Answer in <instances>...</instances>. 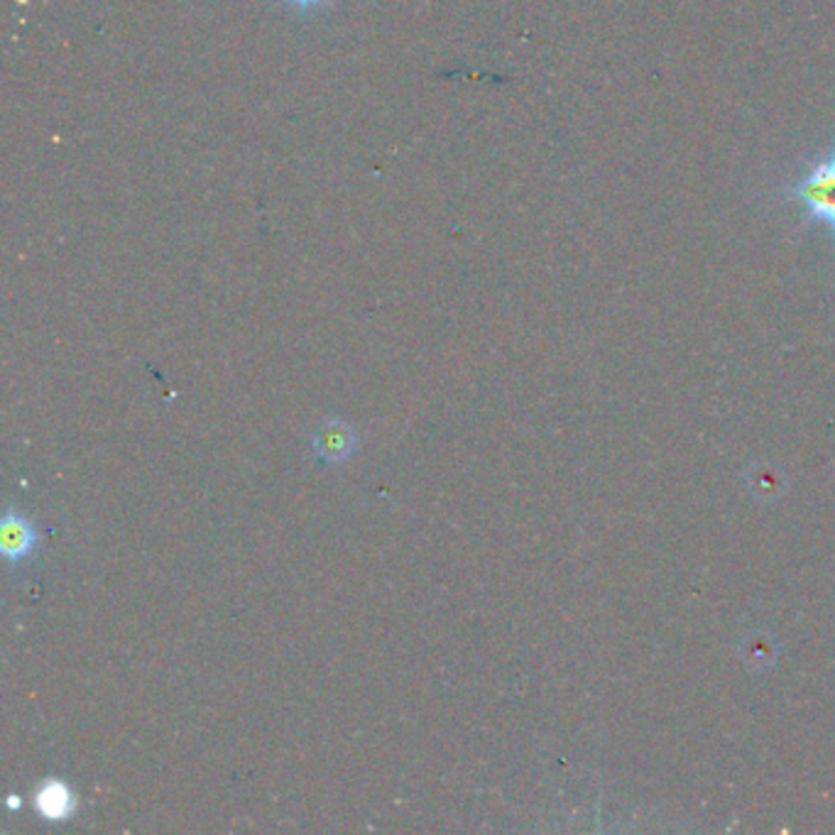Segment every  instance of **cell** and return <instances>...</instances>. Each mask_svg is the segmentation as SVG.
Listing matches in <instances>:
<instances>
[{"mask_svg": "<svg viewBox=\"0 0 835 835\" xmlns=\"http://www.w3.org/2000/svg\"><path fill=\"white\" fill-rule=\"evenodd\" d=\"M794 194L806 207L811 219L835 231V155L816 165L814 172L794 187Z\"/></svg>", "mask_w": 835, "mask_h": 835, "instance_id": "6da1fadb", "label": "cell"}, {"mask_svg": "<svg viewBox=\"0 0 835 835\" xmlns=\"http://www.w3.org/2000/svg\"><path fill=\"white\" fill-rule=\"evenodd\" d=\"M314 444L319 448V454L329 461H343L356 446V434L351 432V426H346L341 422H329L316 434Z\"/></svg>", "mask_w": 835, "mask_h": 835, "instance_id": "7a4b0ae2", "label": "cell"}, {"mask_svg": "<svg viewBox=\"0 0 835 835\" xmlns=\"http://www.w3.org/2000/svg\"><path fill=\"white\" fill-rule=\"evenodd\" d=\"M38 808L44 818H66L74 808V799L62 782H47L38 794Z\"/></svg>", "mask_w": 835, "mask_h": 835, "instance_id": "3957f363", "label": "cell"}, {"mask_svg": "<svg viewBox=\"0 0 835 835\" xmlns=\"http://www.w3.org/2000/svg\"><path fill=\"white\" fill-rule=\"evenodd\" d=\"M3 551L6 557L10 559H20L25 557L28 551L32 549V545H35V535H32V529L25 520H20V517H6L3 522Z\"/></svg>", "mask_w": 835, "mask_h": 835, "instance_id": "277c9868", "label": "cell"}, {"mask_svg": "<svg viewBox=\"0 0 835 835\" xmlns=\"http://www.w3.org/2000/svg\"><path fill=\"white\" fill-rule=\"evenodd\" d=\"M285 3L295 10H302V13H307V10L319 8L321 3H326V0H285Z\"/></svg>", "mask_w": 835, "mask_h": 835, "instance_id": "5b68a950", "label": "cell"}]
</instances>
